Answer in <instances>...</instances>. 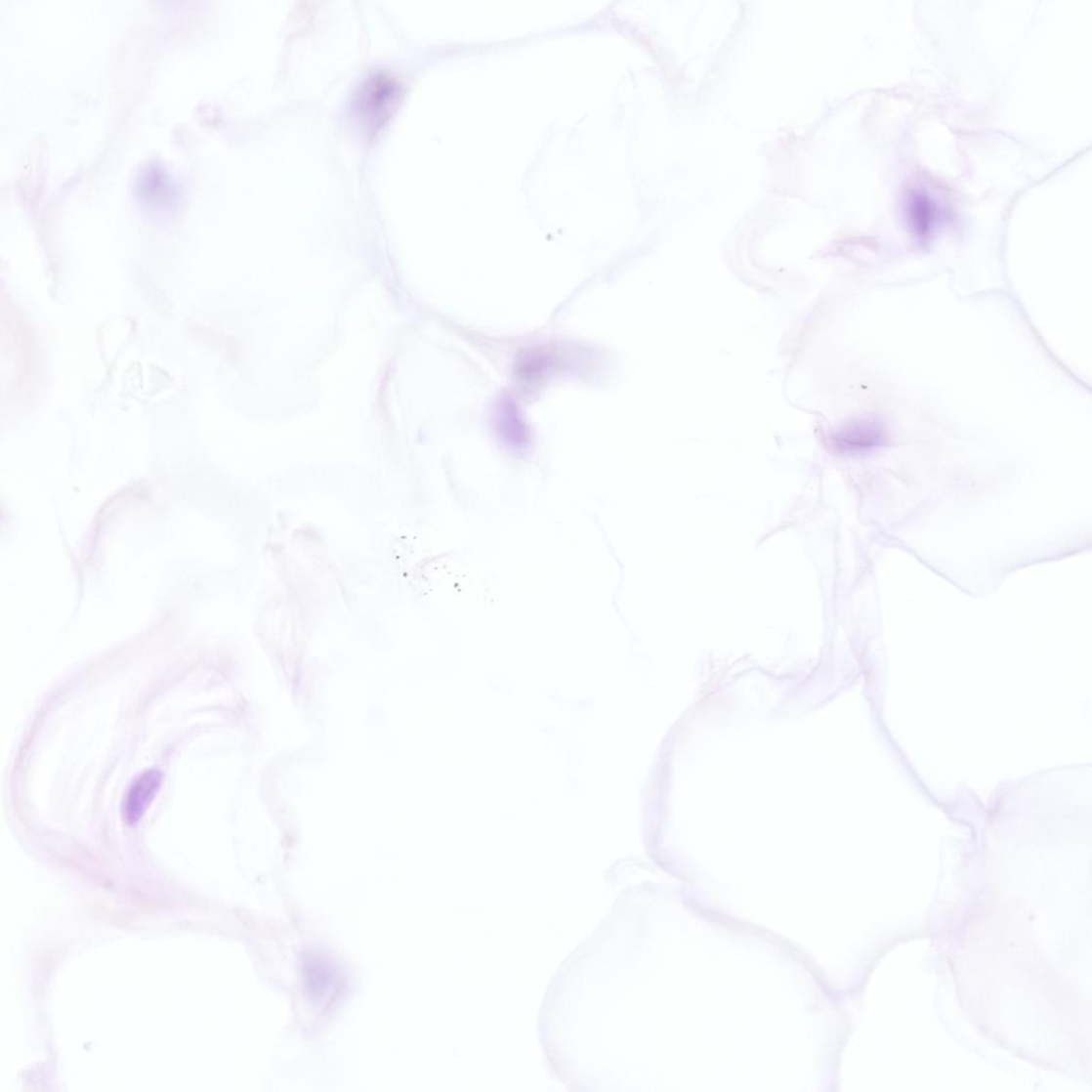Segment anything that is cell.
Returning <instances> with one entry per match:
<instances>
[{"mask_svg": "<svg viewBox=\"0 0 1092 1092\" xmlns=\"http://www.w3.org/2000/svg\"><path fill=\"white\" fill-rule=\"evenodd\" d=\"M162 777L158 771L149 770L137 777L127 792L123 803V818L129 824H136L155 799Z\"/></svg>", "mask_w": 1092, "mask_h": 1092, "instance_id": "cell-1", "label": "cell"}, {"mask_svg": "<svg viewBox=\"0 0 1092 1092\" xmlns=\"http://www.w3.org/2000/svg\"><path fill=\"white\" fill-rule=\"evenodd\" d=\"M885 440L884 427L875 421L862 420L846 426L835 437V443L846 451H863L880 446Z\"/></svg>", "mask_w": 1092, "mask_h": 1092, "instance_id": "cell-2", "label": "cell"}, {"mask_svg": "<svg viewBox=\"0 0 1092 1092\" xmlns=\"http://www.w3.org/2000/svg\"><path fill=\"white\" fill-rule=\"evenodd\" d=\"M137 191L147 204L153 206L168 205L174 196L169 174L158 165H149L139 174Z\"/></svg>", "mask_w": 1092, "mask_h": 1092, "instance_id": "cell-3", "label": "cell"}, {"mask_svg": "<svg viewBox=\"0 0 1092 1092\" xmlns=\"http://www.w3.org/2000/svg\"><path fill=\"white\" fill-rule=\"evenodd\" d=\"M397 93V85L385 76H376L371 79L361 93L358 103L362 104L361 111L371 113V117L381 118V113L386 111L388 104L393 102Z\"/></svg>", "mask_w": 1092, "mask_h": 1092, "instance_id": "cell-4", "label": "cell"}, {"mask_svg": "<svg viewBox=\"0 0 1092 1092\" xmlns=\"http://www.w3.org/2000/svg\"><path fill=\"white\" fill-rule=\"evenodd\" d=\"M907 216L913 233L920 238L931 235L936 225L937 209L928 195L915 192L910 196Z\"/></svg>", "mask_w": 1092, "mask_h": 1092, "instance_id": "cell-5", "label": "cell"}]
</instances>
